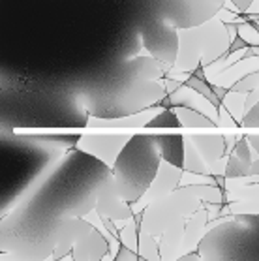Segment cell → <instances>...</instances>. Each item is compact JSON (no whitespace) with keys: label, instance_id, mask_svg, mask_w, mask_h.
<instances>
[{"label":"cell","instance_id":"cell-19","mask_svg":"<svg viewBox=\"0 0 259 261\" xmlns=\"http://www.w3.org/2000/svg\"><path fill=\"white\" fill-rule=\"evenodd\" d=\"M180 120V128H216V122L192 107H173Z\"/></svg>","mask_w":259,"mask_h":261},{"label":"cell","instance_id":"cell-13","mask_svg":"<svg viewBox=\"0 0 259 261\" xmlns=\"http://www.w3.org/2000/svg\"><path fill=\"white\" fill-rule=\"evenodd\" d=\"M167 66L162 64L150 55H137L122 66V83L128 81H160L167 77Z\"/></svg>","mask_w":259,"mask_h":261},{"label":"cell","instance_id":"cell-17","mask_svg":"<svg viewBox=\"0 0 259 261\" xmlns=\"http://www.w3.org/2000/svg\"><path fill=\"white\" fill-rule=\"evenodd\" d=\"M158 143L160 154L162 160L169 162L171 166L184 167V150H186V139L184 136L178 134H162V136H154Z\"/></svg>","mask_w":259,"mask_h":261},{"label":"cell","instance_id":"cell-32","mask_svg":"<svg viewBox=\"0 0 259 261\" xmlns=\"http://www.w3.org/2000/svg\"><path fill=\"white\" fill-rule=\"evenodd\" d=\"M248 175H253V177H259V156L255 160L252 162V166H250V173Z\"/></svg>","mask_w":259,"mask_h":261},{"label":"cell","instance_id":"cell-5","mask_svg":"<svg viewBox=\"0 0 259 261\" xmlns=\"http://www.w3.org/2000/svg\"><path fill=\"white\" fill-rule=\"evenodd\" d=\"M231 34L227 24L220 17H214L194 29L178 30V57L173 70L186 75L194 73L199 66L214 64L225 57L231 45Z\"/></svg>","mask_w":259,"mask_h":261},{"label":"cell","instance_id":"cell-15","mask_svg":"<svg viewBox=\"0 0 259 261\" xmlns=\"http://www.w3.org/2000/svg\"><path fill=\"white\" fill-rule=\"evenodd\" d=\"M184 233H186V218L173 222L167 229L158 237L160 257L162 261H177L183 255Z\"/></svg>","mask_w":259,"mask_h":261},{"label":"cell","instance_id":"cell-8","mask_svg":"<svg viewBox=\"0 0 259 261\" xmlns=\"http://www.w3.org/2000/svg\"><path fill=\"white\" fill-rule=\"evenodd\" d=\"M225 0H158L156 15L175 29H194L218 17Z\"/></svg>","mask_w":259,"mask_h":261},{"label":"cell","instance_id":"cell-20","mask_svg":"<svg viewBox=\"0 0 259 261\" xmlns=\"http://www.w3.org/2000/svg\"><path fill=\"white\" fill-rule=\"evenodd\" d=\"M186 139V150H184V171L188 173H197V175H211L209 173V164L203 160V156L199 154V150L195 148L188 136H184Z\"/></svg>","mask_w":259,"mask_h":261},{"label":"cell","instance_id":"cell-21","mask_svg":"<svg viewBox=\"0 0 259 261\" xmlns=\"http://www.w3.org/2000/svg\"><path fill=\"white\" fill-rule=\"evenodd\" d=\"M184 85L186 87H190L192 90H195L197 94H201L203 98H206V100L211 101L214 107H222V100L218 98V94L214 92V85H211L209 81H206V77H197L195 73H190V77L184 81Z\"/></svg>","mask_w":259,"mask_h":261},{"label":"cell","instance_id":"cell-30","mask_svg":"<svg viewBox=\"0 0 259 261\" xmlns=\"http://www.w3.org/2000/svg\"><path fill=\"white\" fill-rule=\"evenodd\" d=\"M257 103H259V89H255L246 94V100H244V115H246L253 106H257Z\"/></svg>","mask_w":259,"mask_h":261},{"label":"cell","instance_id":"cell-26","mask_svg":"<svg viewBox=\"0 0 259 261\" xmlns=\"http://www.w3.org/2000/svg\"><path fill=\"white\" fill-rule=\"evenodd\" d=\"M147 128H180V120H178L175 109H164L160 115H156Z\"/></svg>","mask_w":259,"mask_h":261},{"label":"cell","instance_id":"cell-16","mask_svg":"<svg viewBox=\"0 0 259 261\" xmlns=\"http://www.w3.org/2000/svg\"><path fill=\"white\" fill-rule=\"evenodd\" d=\"M209 224H211V214L206 211V207H203L194 213L192 216L186 218V233H184V246H183V255L192 254L197 250L201 239L205 237V233L209 231ZM180 255V257H183Z\"/></svg>","mask_w":259,"mask_h":261},{"label":"cell","instance_id":"cell-23","mask_svg":"<svg viewBox=\"0 0 259 261\" xmlns=\"http://www.w3.org/2000/svg\"><path fill=\"white\" fill-rule=\"evenodd\" d=\"M137 254H139V257H143V259L162 261V257H160L158 239L152 237V235H147V233H141V235H139V244H137Z\"/></svg>","mask_w":259,"mask_h":261},{"label":"cell","instance_id":"cell-11","mask_svg":"<svg viewBox=\"0 0 259 261\" xmlns=\"http://www.w3.org/2000/svg\"><path fill=\"white\" fill-rule=\"evenodd\" d=\"M183 175H184V169L171 166L169 162L162 160L158 175H156V178L152 180V184L148 186V190L143 194V197L139 199V201L132 203V211H134V214H141L150 203L158 201V199L165 197L167 194L177 190L178 186H180V178H183Z\"/></svg>","mask_w":259,"mask_h":261},{"label":"cell","instance_id":"cell-18","mask_svg":"<svg viewBox=\"0 0 259 261\" xmlns=\"http://www.w3.org/2000/svg\"><path fill=\"white\" fill-rule=\"evenodd\" d=\"M195 148L199 150L203 160L211 166L212 162L220 160L225 156V137L224 136H188Z\"/></svg>","mask_w":259,"mask_h":261},{"label":"cell","instance_id":"cell-12","mask_svg":"<svg viewBox=\"0 0 259 261\" xmlns=\"http://www.w3.org/2000/svg\"><path fill=\"white\" fill-rule=\"evenodd\" d=\"M96 211H98V214L103 216V218L115 220L118 229H120L128 220H132L136 216L134 211H132V205L120 196L113 175L107 177L106 180H103V184L100 186L98 201H96Z\"/></svg>","mask_w":259,"mask_h":261},{"label":"cell","instance_id":"cell-4","mask_svg":"<svg viewBox=\"0 0 259 261\" xmlns=\"http://www.w3.org/2000/svg\"><path fill=\"white\" fill-rule=\"evenodd\" d=\"M203 203H225V190L212 184L178 186L175 192L150 203L139 214L141 233L158 239L173 222L197 213Z\"/></svg>","mask_w":259,"mask_h":261},{"label":"cell","instance_id":"cell-3","mask_svg":"<svg viewBox=\"0 0 259 261\" xmlns=\"http://www.w3.org/2000/svg\"><path fill=\"white\" fill-rule=\"evenodd\" d=\"M162 154H160L156 137L150 134L132 136L122 152L118 154L111 175L115 178L120 196L132 205L139 201L143 194L158 175Z\"/></svg>","mask_w":259,"mask_h":261},{"label":"cell","instance_id":"cell-33","mask_svg":"<svg viewBox=\"0 0 259 261\" xmlns=\"http://www.w3.org/2000/svg\"><path fill=\"white\" fill-rule=\"evenodd\" d=\"M248 141H250V145H252L253 150L259 154V136H250L248 137Z\"/></svg>","mask_w":259,"mask_h":261},{"label":"cell","instance_id":"cell-6","mask_svg":"<svg viewBox=\"0 0 259 261\" xmlns=\"http://www.w3.org/2000/svg\"><path fill=\"white\" fill-rule=\"evenodd\" d=\"M167 96L162 81H128L100 96H87V111L100 119L128 117L148 107L158 106L160 100Z\"/></svg>","mask_w":259,"mask_h":261},{"label":"cell","instance_id":"cell-1","mask_svg":"<svg viewBox=\"0 0 259 261\" xmlns=\"http://www.w3.org/2000/svg\"><path fill=\"white\" fill-rule=\"evenodd\" d=\"M107 177L111 167L79 148L51 164L0 218V261H51L59 224L92 213Z\"/></svg>","mask_w":259,"mask_h":261},{"label":"cell","instance_id":"cell-29","mask_svg":"<svg viewBox=\"0 0 259 261\" xmlns=\"http://www.w3.org/2000/svg\"><path fill=\"white\" fill-rule=\"evenodd\" d=\"M113 261H139V254H137L136 250L128 248V246H122Z\"/></svg>","mask_w":259,"mask_h":261},{"label":"cell","instance_id":"cell-10","mask_svg":"<svg viewBox=\"0 0 259 261\" xmlns=\"http://www.w3.org/2000/svg\"><path fill=\"white\" fill-rule=\"evenodd\" d=\"M130 139H132V136H128V134H117V136H113V134H107V136L85 134V136H79L75 148L87 152L96 160L103 162L107 167H113L118 154L122 152V148L126 147V143Z\"/></svg>","mask_w":259,"mask_h":261},{"label":"cell","instance_id":"cell-31","mask_svg":"<svg viewBox=\"0 0 259 261\" xmlns=\"http://www.w3.org/2000/svg\"><path fill=\"white\" fill-rule=\"evenodd\" d=\"M233 4H235V8L239 10L241 13H246L250 8H252V4L255 2V0H231Z\"/></svg>","mask_w":259,"mask_h":261},{"label":"cell","instance_id":"cell-22","mask_svg":"<svg viewBox=\"0 0 259 261\" xmlns=\"http://www.w3.org/2000/svg\"><path fill=\"white\" fill-rule=\"evenodd\" d=\"M139 235H141V226H139V214H136L132 220H128L120 229H118V239L122 246H128V248L136 250L137 252V244H139Z\"/></svg>","mask_w":259,"mask_h":261},{"label":"cell","instance_id":"cell-14","mask_svg":"<svg viewBox=\"0 0 259 261\" xmlns=\"http://www.w3.org/2000/svg\"><path fill=\"white\" fill-rule=\"evenodd\" d=\"M165 107L152 106L145 109V111H139L136 115H128V117H117V119H100V117H90L87 120V126H92V128H147L150 124V120L164 111Z\"/></svg>","mask_w":259,"mask_h":261},{"label":"cell","instance_id":"cell-2","mask_svg":"<svg viewBox=\"0 0 259 261\" xmlns=\"http://www.w3.org/2000/svg\"><path fill=\"white\" fill-rule=\"evenodd\" d=\"M177 261H259V214L212 220L197 250Z\"/></svg>","mask_w":259,"mask_h":261},{"label":"cell","instance_id":"cell-28","mask_svg":"<svg viewBox=\"0 0 259 261\" xmlns=\"http://www.w3.org/2000/svg\"><path fill=\"white\" fill-rule=\"evenodd\" d=\"M248 47H250V43H248L242 36H237V38H233V42H231V45H229V49H227V53H225L224 59H227L229 55L239 53V51H246Z\"/></svg>","mask_w":259,"mask_h":261},{"label":"cell","instance_id":"cell-34","mask_svg":"<svg viewBox=\"0 0 259 261\" xmlns=\"http://www.w3.org/2000/svg\"><path fill=\"white\" fill-rule=\"evenodd\" d=\"M57 261H75V257L71 254H68V255H64V257H60V259H57Z\"/></svg>","mask_w":259,"mask_h":261},{"label":"cell","instance_id":"cell-7","mask_svg":"<svg viewBox=\"0 0 259 261\" xmlns=\"http://www.w3.org/2000/svg\"><path fill=\"white\" fill-rule=\"evenodd\" d=\"M71 254L75 261H101L109 254V244L89 220L71 216L57 227V246L51 261Z\"/></svg>","mask_w":259,"mask_h":261},{"label":"cell","instance_id":"cell-24","mask_svg":"<svg viewBox=\"0 0 259 261\" xmlns=\"http://www.w3.org/2000/svg\"><path fill=\"white\" fill-rule=\"evenodd\" d=\"M255 89H259V70L248 71L246 75L237 79L235 83L229 87L231 92H237V94H248V92H252Z\"/></svg>","mask_w":259,"mask_h":261},{"label":"cell","instance_id":"cell-27","mask_svg":"<svg viewBox=\"0 0 259 261\" xmlns=\"http://www.w3.org/2000/svg\"><path fill=\"white\" fill-rule=\"evenodd\" d=\"M231 154H237L242 162H246V164H252V162L257 158V152H255V150L250 147V143H248V137L246 136L241 137V139L237 141L235 150H233Z\"/></svg>","mask_w":259,"mask_h":261},{"label":"cell","instance_id":"cell-9","mask_svg":"<svg viewBox=\"0 0 259 261\" xmlns=\"http://www.w3.org/2000/svg\"><path fill=\"white\" fill-rule=\"evenodd\" d=\"M143 47L167 68H175L178 57V29L162 17H152L139 30Z\"/></svg>","mask_w":259,"mask_h":261},{"label":"cell","instance_id":"cell-35","mask_svg":"<svg viewBox=\"0 0 259 261\" xmlns=\"http://www.w3.org/2000/svg\"><path fill=\"white\" fill-rule=\"evenodd\" d=\"M139 261H148V259H143V257H139Z\"/></svg>","mask_w":259,"mask_h":261},{"label":"cell","instance_id":"cell-25","mask_svg":"<svg viewBox=\"0 0 259 261\" xmlns=\"http://www.w3.org/2000/svg\"><path fill=\"white\" fill-rule=\"evenodd\" d=\"M250 166L252 164H246L242 162L237 154L227 156V167H225V178H239V177H246L250 173Z\"/></svg>","mask_w":259,"mask_h":261}]
</instances>
